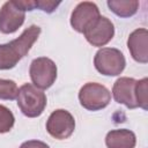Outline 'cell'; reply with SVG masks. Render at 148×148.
<instances>
[{"mask_svg": "<svg viewBox=\"0 0 148 148\" xmlns=\"http://www.w3.org/2000/svg\"><path fill=\"white\" fill-rule=\"evenodd\" d=\"M17 105L21 112L28 118L39 117L46 106V95L31 83L20 87L17 94Z\"/></svg>", "mask_w": 148, "mask_h": 148, "instance_id": "6da1fadb", "label": "cell"}, {"mask_svg": "<svg viewBox=\"0 0 148 148\" xmlns=\"http://www.w3.org/2000/svg\"><path fill=\"white\" fill-rule=\"evenodd\" d=\"M94 65L102 75L117 76L124 71L126 60L120 50L114 47H102L94 57Z\"/></svg>", "mask_w": 148, "mask_h": 148, "instance_id": "7a4b0ae2", "label": "cell"}, {"mask_svg": "<svg viewBox=\"0 0 148 148\" xmlns=\"http://www.w3.org/2000/svg\"><path fill=\"white\" fill-rule=\"evenodd\" d=\"M80 104L89 111H98L106 108L111 101L109 89L97 82H88L83 84L79 91Z\"/></svg>", "mask_w": 148, "mask_h": 148, "instance_id": "3957f363", "label": "cell"}, {"mask_svg": "<svg viewBox=\"0 0 148 148\" xmlns=\"http://www.w3.org/2000/svg\"><path fill=\"white\" fill-rule=\"evenodd\" d=\"M29 74L35 87L38 89H47L57 79V65L50 58L39 57L31 61Z\"/></svg>", "mask_w": 148, "mask_h": 148, "instance_id": "277c9868", "label": "cell"}, {"mask_svg": "<svg viewBox=\"0 0 148 148\" xmlns=\"http://www.w3.org/2000/svg\"><path fill=\"white\" fill-rule=\"evenodd\" d=\"M75 130V120L71 112L64 109L54 110L46 120L47 133L58 140L68 139Z\"/></svg>", "mask_w": 148, "mask_h": 148, "instance_id": "5b68a950", "label": "cell"}, {"mask_svg": "<svg viewBox=\"0 0 148 148\" xmlns=\"http://www.w3.org/2000/svg\"><path fill=\"white\" fill-rule=\"evenodd\" d=\"M99 16L101 13L96 3L82 1L76 5L71 14V25L75 31L83 34Z\"/></svg>", "mask_w": 148, "mask_h": 148, "instance_id": "8992f818", "label": "cell"}, {"mask_svg": "<svg viewBox=\"0 0 148 148\" xmlns=\"http://www.w3.org/2000/svg\"><path fill=\"white\" fill-rule=\"evenodd\" d=\"M87 42L92 46H104L106 45L114 36V25L105 16H99L84 32Z\"/></svg>", "mask_w": 148, "mask_h": 148, "instance_id": "52a82bcc", "label": "cell"}, {"mask_svg": "<svg viewBox=\"0 0 148 148\" xmlns=\"http://www.w3.org/2000/svg\"><path fill=\"white\" fill-rule=\"evenodd\" d=\"M25 12L16 3V0L6 1L0 9V32L13 34L24 22Z\"/></svg>", "mask_w": 148, "mask_h": 148, "instance_id": "ba28073f", "label": "cell"}, {"mask_svg": "<svg viewBox=\"0 0 148 148\" xmlns=\"http://www.w3.org/2000/svg\"><path fill=\"white\" fill-rule=\"evenodd\" d=\"M135 83L133 77L123 76L117 79L112 87V96L119 104H124L128 109H136L138 103L135 98Z\"/></svg>", "mask_w": 148, "mask_h": 148, "instance_id": "9c48e42d", "label": "cell"}, {"mask_svg": "<svg viewBox=\"0 0 148 148\" xmlns=\"http://www.w3.org/2000/svg\"><path fill=\"white\" fill-rule=\"evenodd\" d=\"M127 47L132 58L141 64L148 62V31L139 28L132 31L127 39Z\"/></svg>", "mask_w": 148, "mask_h": 148, "instance_id": "30bf717a", "label": "cell"}, {"mask_svg": "<svg viewBox=\"0 0 148 148\" xmlns=\"http://www.w3.org/2000/svg\"><path fill=\"white\" fill-rule=\"evenodd\" d=\"M40 28L36 24H31L30 27L25 28L23 30V32L16 38L9 42V44L16 50V52L18 53V56L21 58L25 57L28 54V52L30 51V49L32 47V45L35 44V42L38 39L39 35H40Z\"/></svg>", "mask_w": 148, "mask_h": 148, "instance_id": "8fae6325", "label": "cell"}, {"mask_svg": "<svg viewBox=\"0 0 148 148\" xmlns=\"http://www.w3.org/2000/svg\"><path fill=\"white\" fill-rule=\"evenodd\" d=\"M136 138L134 132L127 128L111 130L105 136V145L108 148H134Z\"/></svg>", "mask_w": 148, "mask_h": 148, "instance_id": "7c38bea8", "label": "cell"}, {"mask_svg": "<svg viewBox=\"0 0 148 148\" xmlns=\"http://www.w3.org/2000/svg\"><path fill=\"white\" fill-rule=\"evenodd\" d=\"M108 7L119 17H131L139 8V1L136 0H109Z\"/></svg>", "mask_w": 148, "mask_h": 148, "instance_id": "4fadbf2b", "label": "cell"}, {"mask_svg": "<svg viewBox=\"0 0 148 148\" xmlns=\"http://www.w3.org/2000/svg\"><path fill=\"white\" fill-rule=\"evenodd\" d=\"M22 58L9 44H0V69H12Z\"/></svg>", "mask_w": 148, "mask_h": 148, "instance_id": "5bb4252c", "label": "cell"}, {"mask_svg": "<svg viewBox=\"0 0 148 148\" xmlns=\"http://www.w3.org/2000/svg\"><path fill=\"white\" fill-rule=\"evenodd\" d=\"M148 79L143 77L139 81H136L135 83V98H136V103H138V108H141L143 110L148 109Z\"/></svg>", "mask_w": 148, "mask_h": 148, "instance_id": "9a60e30c", "label": "cell"}, {"mask_svg": "<svg viewBox=\"0 0 148 148\" xmlns=\"http://www.w3.org/2000/svg\"><path fill=\"white\" fill-rule=\"evenodd\" d=\"M17 94H18V88L13 80L0 79V99L13 101L16 99Z\"/></svg>", "mask_w": 148, "mask_h": 148, "instance_id": "2e32d148", "label": "cell"}, {"mask_svg": "<svg viewBox=\"0 0 148 148\" xmlns=\"http://www.w3.org/2000/svg\"><path fill=\"white\" fill-rule=\"evenodd\" d=\"M15 123V117L13 112L5 105L0 104V134L9 132Z\"/></svg>", "mask_w": 148, "mask_h": 148, "instance_id": "e0dca14e", "label": "cell"}, {"mask_svg": "<svg viewBox=\"0 0 148 148\" xmlns=\"http://www.w3.org/2000/svg\"><path fill=\"white\" fill-rule=\"evenodd\" d=\"M60 1H51V0H35L36 8H39L40 10L45 13H53L56 8L60 5Z\"/></svg>", "mask_w": 148, "mask_h": 148, "instance_id": "ac0fdd59", "label": "cell"}, {"mask_svg": "<svg viewBox=\"0 0 148 148\" xmlns=\"http://www.w3.org/2000/svg\"><path fill=\"white\" fill-rule=\"evenodd\" d=\"M20 148H50L45 142L39 141V140H28L23 142Z\"/></svg>", "mask_w": 148, "mask_h": 148, "instance_id": "d6986e66", "label": "cell"}]
</instances>
